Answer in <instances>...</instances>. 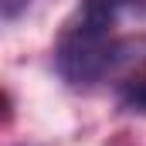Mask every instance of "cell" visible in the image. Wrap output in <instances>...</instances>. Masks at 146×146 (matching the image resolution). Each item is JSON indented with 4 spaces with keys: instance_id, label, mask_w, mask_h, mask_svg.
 I'll list each match as a JSON object with an SVG mask.
<instances>
[{
    "instance_id": "1",
    "label": "cell",
    "mask_w": 146,
    "mask_h": 146,
    "mask_svg": "<svg viewBox=\"0 0 146 146\" xmlns=\"http://www.w3.org/2000/svg\"><path fill=\"white\" fill-rule=\"evenodd\" d=\"M146 0H82L58 37L54 65L78 88L99 82H133L146 68V37L119 34V21L143 14Z\"/></svg>"
},
{
    "instance_id": "2",
    "label": "cell",
    "mask_w": 146,
    "mask_h": 146,
    "mask_svg": "<svg viewBox=\"0 0 146 146\" xmlns=\"http://www.w3.org/2000/svg\"><path fill=\"white\" fill-rule=\"evenodd\" d=\"M122 106L133 109V112H136V109L143 112V109H146V78H143V75L122 85Z\"/></svg>"
},
{
    "instance_id": "3",
    "label": "cell",
    "mask_w": 146,
    "mask_h": 146,
    "mask_svg": "<svg viewBox=\"0 0 146 146\" xmlns=\"http://www.w3.org/2000/svg\"><path fill=\"white\" fill-rule=\"evenodd\" d=\"M27 3H31V0H0V14H3L7 21H14V17H17Z\"/></svg>"
}]
</instances>
